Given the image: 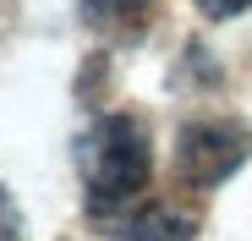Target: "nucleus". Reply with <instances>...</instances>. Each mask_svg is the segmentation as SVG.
I'll return each mask as SVG.
<instances>
[{"label": "nucleus", "mask_w": 252, "mask_h": 241, "mask_svg": "<svg viewBox=\"0 0 252 241\" xmlns=\"http://www.w3.org/2000/svg\"><path fill=\"white\" fill-rule=\"evenodd\" d=\"M77 176H82V197H88L94 219H115L121 209H132L154 176L148 126L121 110L94 115L88 132L77 137Z\"/></svg>", "instance_id": "f257e3e1"}, {"label": "nucleus", "mask_w": 252, "mask_h": 241, "mask_svg": "<svg viewBox=\"0 0 252 241\" xmlns=\"http://www.w3.org/2000/svg\"><path fill=\"white\" fill-rule=\"evenodd\" d=\"M192 236H197V219L187 209H170V203H148L126 225V241H192Z\"/></svg>", "instance_id": "20e7f679"}, {"label": "nucleus", "mask_w": 252, "mask_h": 241, "mask_svg": "<svg viewBox=\"0 0 252 241\" xmlns=\"http://www.w3.org/2000/svg\"><path fill=\"white\" fill-rule=\"evenodd\" d=\"M154 11H159V0H82V17L110 38H137Z\"/></svg>", "instance_id": "7ed1b4c3"}, {"label": "nucleus", "mask_w": 252, "mask_h": 241, "mask_svg": "<svg viewBox=\"0 0 252 241\" xmlns=\"http://www.w3.org/2000/svg\"><path fill=\"white\" fill-rule=\"evenodd\" d=\"M252 153V132L230 115H203V120H187L176 132V176L197 192L230 181Z\"/></svg>", "instance_id": "f03ea898"}, {"label": "nucleus", "mask_w": 252, "mask_h": 241, "mask_svg": "<svg viewBox=\"0 0 252 241\" xmlns=\"http://www.w3.org/2000/svg\"><path fill=\"white\" fill-rule=\"evenodd\" d=\"M197 11H203L208 22H230V17H241V11H252V0H197Z\"/></svg>", "instance_id": "39448f33"}]
</instances>
